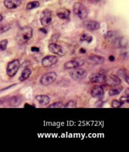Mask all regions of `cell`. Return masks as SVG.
<instances>
[{"mask_svg": "<svg viewBox=\"0 0 129 152\" xmlns=\"http://www.w3.org/2000/svg\"><path fill=\"white\" fill-rule=\"evenodd\" d=\"M24 107H35V106L34 105L28 104V103H25L24 105Z\"/></svg>", "mask_w": 129, "mask_h": 152, "instance_id": "cell-35", "label": "cell"}, {"mask_svg": "<svg viewBox=\"0 0 129 152\" xmlns=\"http://www.w3.org/2000/svg\"><path fill=\"white\" fill-rule=\"evenodd\" d=\"M122 91V89H113L109 91V96H115L119 95Z\"/></svg>", "mask_w": 129, "mask_h": 152, "instance_id": "cell-26", "label": "cell"}, {"mask_svg": "<svg viewBox=\"0 0 129 152\" xmlns=\"http://www.w3.org/2000/svg\"><path fill=\"white\" fill-rule=\"evenodd\" d=\"M108 59H109V61H110V62H114V61H115V57L114 56L111 55V56H109Z\"/></svg>", "mask_w": 129, "mask_h": 152, "instance_id": "cell-33", "label": "cell"}, {"mask_svg": "<svg viewBox=\"0 0 129 152\" xmlns=\"http://www.w3.org/2000/svg\"><path fill=\"white\" fill-rule=\"evenodd\" d=\"M8 44V40L7 39H4L0 41V52L4 51L7 49Z\"/></svg>", "mask_w": 129, "mask_h": 152, "instance_id": "cell-23", "label": "cell"}, {"mask_svg": "<svg viewBox=\"0 0 129 152\" xmlns=\"http://www.w3.org/2000/svg\"><path fill=\"white\" fill-rule=\"evenodd\" d=\"M70 14H71L70 11L64 8L59 9L57 12V16L62 20H67L70 17Z\"/></svg>", "mask_w": 129, "mask_h": 152, "instance_id": "cell-17", "label": "cell"}, {"mask_svg": "<svg viewBox=\"0 0 129 152\" xmlns=\"http://www.w3.org/2000/svg\"><path fill=\"white\" fill-rule=\"evenodd\" d=\"M123 104H124V103L120 101H118L117 99H114L111 102V106L113 107L114 108H119L122 107Z\"/></svg>", "mask_w": 129, "mask_h": 152, "instance_id": "cell-24", "label": "cell"}, {"mask_svg": "<svg viewBox=\"0 0 129 152\" xmlns=\"http://www.w3.org/2000/svg\"><path fill=\"white\" fill-rule=\"evenodd\" d=\"M11 28V26L9 25H4L0 26V34H3L4 32L8 31Z\"/></svg>", "mask_w": 129, "mask_h": 152, "instance_id": "cell-28", "label": "cell"}, {"mask_svg": "<svg viewBox=\"0 0 129 152\" xmlns=\"http://www.w3.org/2000/svg\"><path fill=\"white\" fill-rule=\"evenodd\" d=\"M88 1L92 4H96V3H98L99 2L101 1L102 0H88Z\"/></svg>", "mask_w": 129, "mask_h": 152, "instance_id": "cell-32", "label": "cell"}, {"mask_svg": "<svg viewBox=\"0 0 129 152\" xmlns=\"http://www.w3.org/2000/svg\"><path fill=\"white\" fill-rule=\"evenodd\" d=\"M39 31H40L41 32H42V33H44L45 34H47V29H45L44 27H43V28H41L39 29Z\"/></svg>", "mask_w": 129, "mask_h": 152, "instance_id": "cell-34", "label": "cell"}, {"mask_svg": "<svg viewBox=\"0 0 129 152\" xmlns=\"http://www.w3.org/2000/svg\"><path fill=\"white\" fill-rule=\"evenodd\" d=\"M89 80L92 83L102 84L106 82V77L104 74L100 73H93L89 75Z\"/></svg>", "mask_w": 129, "mask_h": 152, "instance_id": "cell-8", "label": "cell"}, {"mask_svg": "<svg viewBox=\"0 0 129 152\" xmlns=\"http://www.w3.org/2000/svg\"><path fill=\"white\" fill-rule=\"evenodd\" d=\"M73 12L78 18L81 20H84L88 17V10L81 3L76 2L74 4Z\"/></svg>", "mask_w": 129, "mask_h": 152, "instance_id": "cell-2", "label": "cell"}, {"mask_svg": "<svg viewBox=\"0 0 129 152\" xmlns=\"http://www.w3.org/2000/svg\"><path fill=\"white\" fill-rule=\"evenodd\" d=\"M31 74H32V70L30 69L29 68L25 69L22 71V72H21V75L19 77V80L20 81H24L26 80L28 78H29Z\"/></svg>", "mask_w": 129, "mask_h": 152, "instance_id": "cell-19", "label": "cell"}, {"mask_svg": "<svg viewBox=\"0 0 129 152\" xmlns=\"http://www.w3.org/2000/svg\"><path fill=\"white\" fill-rule=\"evenodd\" d=\"M3 16L0 14V21H3Z\"/></svg>", "mask_w": 129, "mask_h": 152, "instance_id": "cell-38", "label": "cell"}, {"mask_svg": "<svg viewBox=\"0 0 129 152\" xmlns=\"http://www.w3.org/2000/svg\"><path fill=\"white\" fill-rule=\"evenodd\" d=\"M117 73H118V76H122V77L124 79L127 84H129V77L126 69H120Z\"/></svg>", "mask_w": 129, "mask_h": 152, "instance_id": "cell-20", "label": "cell"}, {"mask_svg": "<svg viewBox=\"0 0 129 152\" xmlns=\"http://www.w3.org/2000/svg\"><path fill=\"white\" fill-rule=\"evenodd\" d=\"M84 62L81 60H71L66 62L64 65V67L65 69H73L83 66Z\"/></svg>", "mask_w": 129, "mask_h": 152, "instance_id": "cell-11", "label": "cell"}, {"mask_svg": "<svg viewBox=\"0 0 129 152\" xmlns=\"http://www.w3.org/2000/svg\"><path fill=\"white\" fill-rule=\"evenodd\" d=\"M58 62V57L56 56H47L42 59V65L44 67H50Z\"/></svg>", "mask_w": 129, "mask_h": 152, "instance_id": "cell-7", "label": "cell"}, {"mask_svg": "<svg viewBox=\"0 0 129 152\" xmlns=\"http://www.w3.org/2000/svg\"><path fill=\"white\" fill-rule=\"evenodd\" d=\"M120 101H122V102L125 103V102H129V96H123L120 98Z\"/></svg>", "mask_w": 129, "mask_h": 152, "instance_id": "cell-29", "label": "cell"}, {"mask_svg": "<svg viewBox=\"0 0 129 152\" xmlns=\"http://www.w3.org/2000/svg\"><path fill=\"white\" fill-rule=\"evenodd\" d=\"M105 62V58L96 56V55H91L88 57V62L93 65H101L103 64Z\"/></svg>", "mask_w": 129, "mask_h": 152, "instance_id": "cell-15", "label": "cell"}, {"mask_svg": "<svg viewBox=\"0 0 129 152\" xmlns=\"http://www.w3.org/2000/svg\"><path fill=\"white\" fill-rule=\"evenodd\" d=\"M31 51L34 52H39L40 51L39 48L37 47H31Z\"/></svg>", "mask_w": 129, "mask_h": 152, "instance_id": "cell-31", "label": "cell"}, {"mask_svg": "<svg viewBox=\"0 0 129 152\" xmlns=\"http://www.w3.org/2000/svg\"><path fill=\"white\" fill-rule=\"evenodd\" d=\"M105 94V91L103 87L100 86H96L91 89V95L95 99H101L103 97Z\"/></svg>", "mask_w": 129, "mask_h": 152, "instance_id": "cell-10", "label": "cell"}, {"mask_svg": "<svg viewBox=\"0 0 129 152\" xmlns=\"http://www.w3.org/2000/svg\"><path fill=\"white\" fill-rule=\"evenodd\" d=\"M115 31H109L106 33V34L105 35V37H108V38H110V37H114V35H115Z\"/></svg>", "mask_w": 129, "mask_h": 152, "instance_id": "cell-30", "label": "cell"}, {"mask_svg": "<svg viewBox=\"0 0 129 152\" xmlns=\"http://www.w3.org/2000/svg\"><path fill=\"white\" fill-rule=\"evenodd\" d=\"M57 77V74L55 72H47L42 76L40 79V83L43 86H49L55 82Z\"/></svg>", "mask_w": 129, "mask_h": 152, "instance_id": "cell-5", "label": "cell"}, {"mask_svg": "<svg viewBox=\"0 0 129 152\" xmlns=\"http://www.w3.org/2000/svg\"><path fill=\"white\" fill-rule=\"evenodd\" d=\"M33 36V29L32 27L25 26L21 27L17 32L16 41L18 45H23L28 42Z\"/></svg>", "mask_w": 129, "mask_h": 152, "instance_id": "cell-1", "label": "cell"}, {"mask_svg": "<svg viewBox=\"0 0 129 152\" xmlns=\"http://www.w3.org/2000/svg\"><path fill=\"white\" fill-rule=\"evenodd\" d=\"M107 82L110 86H120L122 83V80L119 77V76L117 75H110L109 76L108 79H106Z\"/></svg>", "mask_w": 129, "mask_h": 152, "instance_id": "cell-16", "label": "cell"}, {"mask_svg": "<svg viewBox=\"0 0 129 152\" xmlns=\"http://www.w3.org/2000/svg\"><path fill=\"white\" fill-rule=\"evenodd\" d=\"M76 106V102L74 100H71L67 102L66 104L64 106V107L66 108H70V107H74Z\"/></svg>", "mask_w": 129, "mask_h": 152, "instance_id": "cell-27", "label": "cell"}, {"mask_svg": "<svg viewBox=\"0 0 129 152\" xmlns=\"http://www.w3.org/2000/svg\"><path fill=\"white\" fill-rule=\"evenodd\" d=\"M40 6V3L37 1H31L29 3L26 5V9L29 10H33L35 8H37L39 7Z\"/></svg>", "mask_w": 129, "mask_h": 152, "instance_id": "cell-21", "label": "cell"}, {"mask_svg": "<svg viewBox=\"0 0 129 152\" xmlns=\"http://www.w3.org/2000/svg\"><path fill=\"white\" fill-rule=\"evenodd\" d=\"M23 98L20 96H14L10 97L8 99V102L10 106L12 107H18L19 106L21 102H22Z\"/></svg>", "mask_w": 129, "mask_h": 152, "instance_id": "cell-13", "label": "cell"}, {"mask_svg": "<svg viewBox=\"0 0 129 152\" xmlns=\"http://www.w3.org/2000/svg\"><path fill=\"white\" fill-rule=\"evenodd\" d=\"M86 52V50L83 48H81L79 50V53H85Z\"/></svg>", "mask_w": 129, "mask_h": 152, "instance_id": "cell-36", "label": "cell"}, {"mask_svg": "<svg viewBox=\"0 0 129 152\" xmlns=\"http://www.w3.org/2000/svg\"><path fill=\"white\" fill-rule=\"evenodd\" d=\"M20 67V62L18 59H14L10 61L7 66V74L9 77H13L18 71Z\"/></svg>", "mask_w": 129, "mask_h": 152, "instance_id": "cell-4", "label": "cell"}, {"mask_svg": "<svg viewBox=\"0 0 129 152\" xmlns=\"http://www.w3.org/2000/svg\"><path fill=\"white\" fill-rule=\"evenodd\" d=\"M84 26L85 28L89 31H95L100 28V25L98 22L96 21H86L84 23Z\"/></svg>", "mask_w": 129, "mask_h": 152, "instance_id": "cell-14", "label": "cell"}, {"mask_svg": "<svg viewBox=\"0 0 129 152\" xmlns=\"http://www.w3.org/2000/svg\"><path fill=\"white\" fill-rule=\"evenodd\" d=\"M21 4V0H4V5L8 9L17 8Z\"/></svg>", "mask_w": 129, "mask_h": 152, "instance_id": "cell-12", "label": "cell"}, {"mask_svg": "<svg viewBox=\"0 0 129 152\" xmlns=\"http://www.w3.org/2000/svg\"><path fill=\"white\" fill-rule=\"evenodd\" d=\"M125 94L126 96H129V89H128V88H127V89H126V91H125Z\"/></svg>", "mask_w": 129, "mask_h": 152, "instance_id": "cell-37", "label": "cell"}, {"mask_svg": "<svg viewBox=\"0 0 129 152\" xmlns=\"http://www.w3.org/2000/svg\"><path fill=\"white\" fill-rule=\"evenodd\" d=\"M35 99L36 100L39 102V104L42 106H45L49 104L50 102V97L47 96V95H37L35 96Z\"/></svg>", "mask_w": 129, "mask_h": 152, "instance_id": "cell-18", "label": "cell"}, {"mask_svg": "<svg viewBox=\"0 0 129 152\" xmlns=\"http://www.w3.org/2000/svg\"><path fill=\"white\" fill-rule=\"evenodd\" d=\"M64 104H63V102H56L53 103V104L49 105L48 106L49 108H61V107H64Z\"/></svg>", "mask_w": 129, "mask_h": 152, "instance_id": "cell-25", "label": "cell"}, {"mask_svg": "<svg viewBox=\"0 0 129 152\" xmlns=\"http://www.w3.org/2000/svg\"><path fill=\"white\" fill-rule=\"evenodd\" d=\"M80 40L81 42H87L88 43H91L93 40V37L88 34H84L81 37Z\"/></svg>", "mask_w": 129, "mask_h": 152, "instance_id": "cell-22", "label": "cell"}, {"mask_svg": "<svg viewBox=\"0 0 129 152\" xmlns=\"http://www.w3.org/2000/svg\"><path fill=\"white\" fill-rule=\"evenodd\" d=\"M69 75L70 77L73 80L76 81H79L86 78L88 72L85 69L78 67L76 69H73V70H72L71 71H70Z\"/></svg>", "mask_w": 129, "mask_h": 152, "instance_id": "cell-3", "label": "cell"}, {"mask_svg": "<svg viewBox=\"0 0 129 152\" xmlns=\"http://www.w3.org/2000/svg\"><path fill=\"white\" fill-rule=\"evenodd\" d=\"M48 48H49V51L53 54H56V55H57L60 57L65 56V52H64L62 47L56 44L55 43H50Z\"/></svg>", "mask_w": 129, "mask_h": 152, "instance_id": "cell-9", "label": "cell"}, {"mask_svg": "<svg viewBox=\"0 0 129 152\" xmlns=\"http://www.w3.org/2000/svg\"><path fill=\"white\" fill-rule=\"evenodd\" d=\"M40 21L43 26H47L51 24L52 21V13L50 10L45 9L41 13Z\"/></svg>", "mask_w": 129, "mask_h": 152, "instance_id": "cell-6", "label": "cell"}]
</instances>
